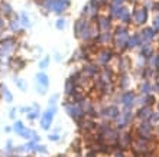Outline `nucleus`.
Instances as JSON below:
<instances>
[{
  "label": "nucleus",
  "instance_id": "obj_17",
  "mask_svg": "<svg viewBox=\"0 0 159 157\" xmlns=\"http://www.w3.org/2000/svg\"><path fill=\"white\" fill-rule=\"evenodd\" d=\"M32 107H28V105H25V107H20V108H19V111H20V113H23V114H28V113H31V111H32Z\"/></svg>",
  "mask_w": 159,
  "mask_h": 157
},
{
  "label": "nucleus",
  "instance_id": "obj_7",
  "mask_svg": "<svg viewBox=\"0 0 159 157\" xmlns=\"http://www.w3.org/2000/svg\"><path fill=\"white\" fill-rule=\"evenodd\" d=\"M10 63H9V67L13 69L14 72H18L20 71L22 68L25 67V61L22 59V58H10Z\"/></svg>",
  "mask_w": 159,
  "mask_h": 157
},
{
  "label": "nucleus",
  "instance_id": "obj_8",
  "mask_svg": "<svg viewBox=\"0 0 159 157\" xmlns=\"http://www.w3.org/2000/svg\"><path fill=\"white\" fill-rule=\"evenodd\" d=\"M18 19H19V23H20V26L23 29H29L31 28V19H29V16L26 12H22V13L18 14Z\"/></svg>",
  "mask_w": 159,
  "mask_h": 157
},
{
  "label": "nucleus",
  "instance_id": "obj_14",
  "mask_svg": "<svg viewBox=\"0 0 159 157\" xmlns=\"http://www.w3.org/2000/svg\"><path fill=\"white\" fill-rule=\"evenodd\" d=\"M48 65H49V58H48V56L39 62V68H41V69H45V68H48Z\"/></svg>",
  "mask_w": 159,
  "mask_h": 157
},
{
  "label": "nucleus",
  "instance_id": "obj_20",
  "mask_svg": "<svg viewBox=\"0 0 159 157\" xmlns=\"http://www.w3.org/2000/svg\"><path fill=\"white\" fill-rule=\"evenodd\" d=\"M58 134H51V136H49V140H58Z\"/></svg>",
  "mask_w": 159,
  "mask_h": 157
},
{
  "label": "nucleus",
  "instance_id": "obj_6",
  "mask_svg": "<svg viewBox=\"0 0 159 157\" xmlns=\"http://www.w3.org/2000/svg\"><path fill=\"white\" fill-rule=\"evenodd\" d=\"M0 98H3L6 102H12L13 101V94L5 84H0Z\"/></svg>",
  "mask_w": 159,
  "mask_h": 157
},
{
  "label": "nucleus",
  "instance_id": "obj_9",
  "mask_svg": "<svg viewBox=\"0 0 159 157\" xmlns=\"http://www.w3.org/2000/svg\"><path fill=\"white\" fill-rule=\"evenodd\" d=\"M67 108V114H70L72 118H80L81 117V108L77 107V105H65Z\"/></svg>",
  "mask_w": 159,
  "mask_h": 157
},
{
  "label": "nucleus",
  "instance_id": "obj_10",
  "mask_svg": "<svg viewBox=\"0 0 159 157\" xmlns=\"http://www.w3.org/2000/svg\"><path fill=\"white\" fill-rule=\"evenodd\" d=\"M35 134H36V131H35V130L28 128V127H23V128H22V130H20V131L18 133V136L26 138V140H31V138H32Z\"/></svg>",
  "mask_w": 159,
  "mask_h": 157
},
{
  "label": "nucleus",
  "instance_id": "obj_21",
  "mask_svg": "<svg viewBox=\"0 0 159 157\" xmlns=\"http://www.w3.org/2000/svg\"><path fill=\"white\" fill-rule=\"evenodd\" d=\"M10 131H13V130H12V127H9V125H7V127H5V133H10Z\"/></svg>",
  "mask_w": 159,
  "mask_h": 157
},
{
  "label": "nucleus",
  "instance_id": "obj_1",
  "mask_svg": "<svg viewBox=\"0 0 159 157\" xmlns=\"http://www.w3.org/2000/svg\"><path fill=\"white\" fill-rule=\"evenodd\" d=\"M18 42L14 36H9V38H3L0 40V58H7L16 51Z\"/></svg>",
  "mask_w": 159,
  "mask_h": 157
},
{
  "label": "nucleus",
  "instance_id": "obj_3",
  "mask_svg": "<svg viewBox=\"0 0 159 157\" xmlns=\"http://www.w3.org/2000/svg\"><path fill=\"white\" fill-rule=\"evenodd\" d=\"M36 91L39 94H45L48 90V86H49V78L45 72H39L36 75Z\"/></svg>",
  "mask_w": 159,
  "mask_h": 157
},
{
  "label": "nucleus",
  "instance_id": "obj_2",
  "mask_svg": "<svg viewBox=\"0 0 159 157\" xmlns=\"http://www.w3.org/2000/svg\"><path fill=\"white\" fill-rule=\"evenodd\" d=\"M55 113H56L55 105H49V108L45 109V113H43L42 117H41V128L48 130L49 127H51L52 120H54V117H55Z\"/></svg>",
  "mask_w": 159,
  "mask_h": 157
},
{
  "label": "nucleus",
  "instance_id": "obj_15",
  "mask_svg": "<svg viewBox=\"0 0 159 157\" xmlns=\"http://www.w3.org/2000/svg\"><path fill=\"white\" fill-rule=\"evenodd\" d=\"M33 153H47V147H45V146H42V144L38 143V146L35 147Z\"/></svg>",
  "mask_w": 159,
  "mask_h": 157
},
{
  "label": "nucleus",
  "instance_id": "obj_19",
  "mask_svg": "<svg viewBox=\"0 0 159 157\" xmlns=\"http://www.w3.org/2000/svg\"><path fill=\"white\" fill-rule=\"evenodd\" d=\"M56 101H58V97H56V95H52L51 100H49V105H55Z\"/></svg>",
  "mask_w": 159,
  "mask_h": 157
},
{
  "label": "nucleus",
  "instance_id": "obj_4",
  "mask_svg": "<svg viewBox=\"0 0 159 157\" xmlns=\"http://www.w3.org/2000/svg\"><path fill=\"white\" fill-rule=\"evenodd\" d=\"M7 30L10 33H19V32H23V28L20 26L18 19V14H14L13 17H10V20L7 22Z\"/></svg>",
  "mask_w": 159,
  "mask_h": 157
},
{
  "label": "nucleus",
  "instance_id": "obj_11",
  "mask_svg": "<svg viewBox=\"0 0 159 157\" xmlns=\"http://www.w3.org/2000/svg\"><path fill=\"white\" fill-rule=\"evenodd\" d=\"M14 84H16V86H18L20 91H26L28 90V84H26V81L25 79H22V78H14Z\"/></svg>",
  "mask_w": 159,
  "mask_h": 157
},
{
  "label": "nucleus",
  "instance_id": "obj_5",
  "mask_svg": "<svg viewBox=\"0 0 159 157\" xmlns=\"http://www.w3.org/2000/svg\"><path fill=\"white\" fill-rule=\"evenodd\" d=\"M0 14H3L6 17H13L14 16L13 7H12V5L9 2H5V0L0 2Z\"/></svg>",
  "mask_w": 159,
  "mask_h": 157
},
{
  "label": "nucleus",
  "instance_id": "obj_18",
  "mask_svg": "<svg viewBox=\"0 0 159 157\" xmlns=\"http://www.w3.org/2000/svg\"><path fill=\"white\" fill-rule=\"evenodd\" d=\"M16 114H18V108H12L9 111V117L12 120H16Z\"/></svg>",
  "mask_w": 159,
  "mask_h": 157
},
{
  "label": "nucleus",
  "instance_id": "obj_13",
  "mask_svg": "<svg viewBox=\"0 0 159 157\" xmlns=\"http://www.w3.org/2000/svg\"><path fill=\"white\" fill-rule=\"evenodd\" d=\"M28 120L29 121H33V120H38L39 118V115H41V113H39V109H32L31 113H28Z\"/></svg>",
  "mask_w": 159,
  "mask_h": 157
},
{
  "label": "nucleus",
  "instance_id": "obj_12",
  "mask_svg": "<svg viewBox=\"0 0 159 157\" xmlns=\"http://www.w3.org/2000/svg\"><path fill=\"white\" fill-rule=\"evenodd\" d=\"M23 127H25L23 121H19V120H16V121H14V124H13V125H12V130H13L14 133L18 134L19 131H20V130L23 128Z\"/></svg>",
  "mask_w": 159,
  "mask_h": 157
},
{
  "label": "nucleus",
  "instance_id": "obj_16",
  "mask_svg": "<svg viewBox=\"0 0 159 157\" xmlns=\"http://www.w3.org/2000/svg\"><path fill=\"white\" fill-rule=\"evenodd\" d=\"M55 26H56V29H64V28H65V20H64V19H58V20H56V23H55Z\"/></svg>",
  "mask_w": 159,
  "mask_h": 157
}]
</instances>
